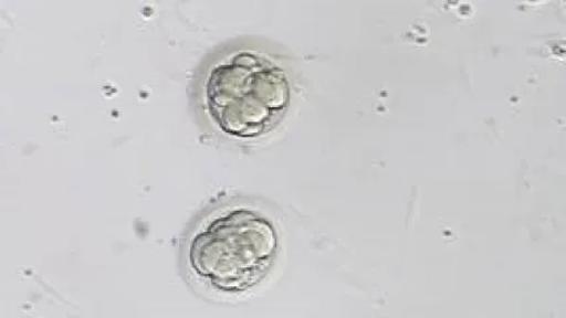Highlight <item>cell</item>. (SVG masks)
<instances>
[{
	"label": "cell",
	"instance_id": "obj_1",
	"mask_svg": "<svg viewBox=\"0 0 566 318\" xmlns=\"http://www.w3.org/2000/svg\"><path fill=\"white\" fill-rule=\"evenodd\" d=\"M279 239L268 219L245 208L210 216L189 243V265L210 287L240 294L268 274Z\"/></svg>",
	"mask_w": 566,
	"mask_h": 318
},
{
	"label": "cell",
	"instance_id": "obj_2",
	"mask_svg": "<svg viewBox=\"0 0 566 318\" xmlns=\"http://www.w3.org/2000/svg\"><path fill=\"white\" fill-rule=\"evenodd\" d=\"M203 98L221 131L235 138H254L279 121L291 99V88L285 72L272 60L237 51L212 66Z\"/></svg>",
	"mask_w": 566,
	"mask_h": 318
}]
</instances>
